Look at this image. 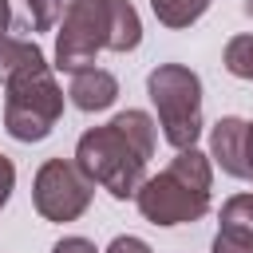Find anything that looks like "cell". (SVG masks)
<instances>
[{
	"label": "cell",
	"mask_w": 253,
	"mask_h": 253,
	"mask_svg": "<svg viewBox=\"0 0 253 253\" xmlns=\"http://www.w3.org/2000/svg\"><path fill=\"white\" fill-rule=\"evenodd\" d=\"M51 253H99V249H95V241H87V237H59V241L51 245Z\"/></svg>",
	"instance_id": "cell-18"
},
{
	"label": "cell",
	"mask_w": 253,
	"mask_h": 253,
	"mask_svg": "<svg viewBox=\"0 0 253 253\" xmlns=\"http://www.w3.org/2000/svg\"><path fill=\"white\" fill-rule=\"evenodd\" d=\"M107 51V0H71L55 32V67L75 75Z\"/></svg>",
	"instance_id": "cell-5"
},
{
	"label": "cell",
	"mask_w": 253,
	"mask_h": 253,
	"mask_svg": "<svg viewBox=\"0 0 253 253\" xmlns=\"http://www.w3.org/2000/svg\"><path fill=\"white\" fill-rule=\"evenodd\" d=\"M95 198V182L67 158H47L32 178V206L43 221H75L87 213Z\"/></svg>",
	"instance_id": "cell-6"
},
{
	"label": "cell",
	"mask_w": 253,
	"mask_h": 253,
	"mask_svg": "<svg viewBox=\"0 0 253 253\" xmlns=\"http://www.w3.org/2000/svg\"><path fill=\"white\" fill-rule=\"evenodd\" d=\"M210 8V0H150V12L162 28H190L194 20H202Z\"/></svg>",
	"instance_id": "cell-11"
},
{
	"label": "cell",
	"mask_w": 253,
	"mask_h": 253,
	"mask_svg": "<svg viewBox=\"0 0 253 253\" xmlns=\"http://www.w3.org/2000/svg\"><path fill=\"white\" fill-rule=\"evenodd\" d=\"M8 28H12V8L8 0H0V36H8Z\"/></svg>",
	"instance_id": "cell-19"
},
{
	"label": "cell",
	"mask_w": 253,
	"mask_h": 253,
	"mask_svg": "<svg viewBox=\"0 0 253 253\" xmlns=\"http://www.w3.org/2000/svg\"><path fill=\"white\" fill-rule=\"evenodd\" d=\"M245 158H249V170H253V123H245Z\"/></svg>",
	"instance_id": "cell-20"
},
{
	"label": "cell",
	"mask_w": 253,
	"mask_h": 253,
	"mask_svg": "<svg viewBox=\"0 0 253 253\" xmlns=\"http://www.w3.org/2000/svg\"><path fill=\"white\" fill-rule=\"evenodd\" d=\"M221 221H233V225H249L253 229V194H233L221 202Z\"/></svg>",
	"instance_id": "cell-15"
},
{
	"label": "cell",
	"mask_w": 253,
	"mask_h": 253,
	"mask_svg": "<svg viewBox=\"0 0 253 253\" xmlns=\"http://www.w3.org/2000/svg\"><path fill=\"white\" fill-rule=\"evenodd\" d=\"M210 249H213V253H253V229H249V225L221 221Z\"/></svg>",
	"instance_id": "cell-13"
},
{
	"label": "cell",
	"mask_w": 253,
	"mask_h": 253,
	"mask_svg": "<svg viewBox=\"0 0 253 253\" xmlns=\"http://www.w3.org/2000/svg\"><path fill=\"white\" fill-rule=\"evenodd\" d=\"M210 186H213V162L198 146H186L170 158L166 170L154 178H142L134 190V206L150 225H190L206 217L210 210Z\"/></svg>",
	"instance_id": "cell-1"
},
{
	"label": "cell",
	"mask_w": 253,
	"mask_h": 253,
	"mask_svg": "<svg viewBox=\"0 0 253 253\" xmlns=\"http://www.w3.org/2000/svg\"><path fill=\"white\" fill-rule=\"evenodd\" d=\"M63 115V87L51 71L4 87V130L16 142H43Z\"/></svg>",
	"instance_id": "cell-4"
},
{
	"label": "cell",
	"mask_w": 253,
	"mask_h": 253,
	"mask_svg": "<svg viewBox=\"0 0 253 253\" xmlns=\"http://www.w3.org/2000/svg\"><path fill=\"white\" fill-rule=\"evenodd\" d=\"M28 4V20H32V32H51L63 16V8L71 0H24Z\"/></svg>",
	"instance_id": "cell-14"
},
{
	"label": "cell",
	"mask_w": 253,
	"mask_h": 253,
	"mask_svg": "<svg viewBox=\"0 0 253 253\" xmlns=\"http://www.w3.org/2000/svg\"><path fill=\"white\" fill-rule=\"evenodd\" d=\"M142 43V20L130 0H107V51H134Z\"/></svg>",
	"instance_id": "cell-10"
},
{
	"label": "cell",
	"mask_w": 253,
	"mask_h": 253,
	"mask_svg": "<svg viewBox=\"0 0 253 253\" xmlns=\"http://www.w3.org/2000/svg\"><path fill=\"white\" fill-rule=\"evenodd\" d=\"M241 12H245V16L253 20V0H245V4H241Z\"/></svg>",
	"instance_id": "cell-21"
},
{
	"label": "cell",
	"mask_w": 253,
	"mask_h": 253,
	"mask_svg": "<svg viewBox=\"0 0 253 253\" xmlns=\"http://www.w3.org/2000/svg\"><path fill=\"white\" fill-rule=\"evenodd\" d=\"M12 190H16V166H12V158H8V154H0V210L8 206Z\"/></svg>",
	"instance_id": "cell-17"
},
{
	"label": "cell",
	"mask_w": 253,
	"mask_h": 253,
	"mask_svg": "<svg viewBox=\"0 0 253 253\" xmlns=\"http://www.w3.org/2000/svg\"><path fill=\"white\" fill-rule=\"evenodd\" d=\"M103 253H154V249H150L142 237H134V233H123V237H115V241H111Z\"/></svg>",
	"instance_id": "cell-16"
},
{
	"label": "cell",
	"mask_w": 253,
	"mask_h": 253,
	"mask_svg": "<svg viewBox=\"0 0 253 253\" xmlns=\"http://www.w3.org/2000/svg\"><path fill=\"white\" fill-rule=\"evenodd\" d=\"M146 95L158 111L162 138L174 150L198 146L202 134V79L186 63H158L146 75Z\"/></svg>",
	"instance_id": "cell-3"
},
{
	"label": "cell",
	"mask_w": 253,
	"mask_h": 253,
	"mask_svg": "<svg viewBox=\"0 0 253 253\" xmlns=\"http://www.w3.org/2000/svg\"><path fill=\"white\" fill-rule=\"evenodd\" d=\"M51 71L43 47L36 40H20V36H0V87H16L24 79H36Z\"/></svg>",
	"instance_id": "cell-8"
},
{
	"label": "cell",
	"mask_w": 253,
	"mask_h": 253,
	"mask_svg": "<svg viewBox=\"0 0 253 253\" xmlns=\"http://www.w3.org/2000/svg\"><path fill=\"white\" fill-rule=\"evenodd\" d=\"M221 63H225V71H229V75H237V79H249V83H253V32L233 36V40L225 43V51H221Z\"/></svg>",
	"instance_id": "cell-12"
},
{
	"label": "cell",
	"mask_w": 253,
	"mask_h": 253,
	"mask_svg": "<svg viewBox=\"0 0 253 253\" xmlns=\"http://www.w3.org/2000/svg\"><path fill=\"white\" fill-rule=\"evenodd\" d=\"M67 99H71L79 111H87V115L107 111V107H115V99H119V79H115L111 71H103V67H83V71L71 75Z\"/></svg>",
	"instance_id": "cell-9"
},
{
	"label": "cell",
	"mask_w": 253,
	"mask_h": 253,
	"mask_svg": "<svg viewBox=\"0 0 253 253\" xmlns=\"http://www.w3.org/2000/svg\"><path fill=\"white\" fill-rule=\"evenodd\" d=\"M71 162H75L95 186H103L111 198L126 202V198H134V190L142 186L150 158H146L115 123H107V126H91V130L79 134Z\"/></svg>",
	"instance_id": "cell-2"
},
{
	"label": "cell",
	"mask_w": 253,
	"mask_h": 253,
	"mask_svg": "<svg viewBox=\"0 0 253 253\" xmlns=\"http://www.w3.org/2000/svg\"><path fill=\"white\" fill-rule=\"evenodd\" d=\"M210 162L221 166V174H229V178H241V182L253 178L249 158H245V119L225 115V119L213 123V130H210Z\"/></svg>",
	"instance_id": "cell-7"
}]
</instances>
